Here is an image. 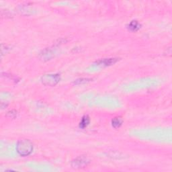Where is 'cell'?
<instances>
[{
  "mask_svg": "<svg viewBox=\"0 0 172 172\" xmlns=\"http://www.w3.org/2000/svg\"><path fill=\"white\" fill-rule=\"evenodd\" d=\"M41 57L43 60H49L53 57L52 52L49 49H45L43 53H41Z\"/></svg>",
  "mask_w": 172,
  "mask_h": 172,
  "instance_id": "8992f818",
  "label": "cell"
},
{
  "mask_svg": "<svg viewBox=\"0 0 172 172\" xmlns=\"http://www.w3.org/2000/svg\"><path fill=\"white\" fill-rule=\"evenodd\" d=\"M89 162V161L87 157L83 156H81L76 158L75 159H74L73 161H72L71 165L73 167L76 168V169H79V168L85 167V166L87 165Z\"/></svg>",
  "mask_w": 172,
  "mask_h": 172,
  "instance_id": "3957f363",
  "label": "cell"
},
{
  "mask_svg": "<svg viewBox=\"0 0 172 172\" xmlns=\"http://www.w3.org/2000/svg\"><path fill=\"white\" fill-rule=\"evenodd\" d=\"M16 151L20 156H28L31 154L33 151V144L30 140L22 139L17 143Z\"/></svg>",
  "mask_w": 172,
  "mask_h": 172,
  "instance_id": "6da1fadb",
  "label": "cell"
},
{
  "mask_svg": "<svg viewBox=\"0 0 172 172\" xmlns=\"http://www.w3.org/2000/svg\"><path fill=\"white\" fill-rule=\"evenodd\" d=\"M122 118L120 117H115L112 120V127L115 128V129H118V128L120 127V126L122 125Z\"/></svg>",
  "mask_w": 172,
  "mask_h": 172,
  "instance_id": "ba28073f",
  "label": "cell"
},
{
  "mask_svg": "<svg viewBox=\"0 0 172 172\" xmlns=\"http://www.w3.org/2000/svg\"><path fill=\"white\" fill-rule=\"evenodd\" d=\"M91 79H79L76 80V81L74 82V83L76 84V85H77V84H81V83H87V82H88L90 81Z\"/></svg>",
  "mask_w": 172,
  "mask_h": 172,
  "instance_id": "9c48e42d",
  "label": "cell"
},
{
  "mask_svg": "<svg viewBox=\"0 0 172 172\" xmlns=\"http://www.w3.org/2000/svg\"><path fill=\"white\" fill-rule=\"evenodd\" d=\"M118 61V59H104L102 60L98 61L96 62V63L98 65L102 66H109L111 65L112 64H114Z\"/></svg>",
  "mask_w": 172,
  "mask_h": 172,
  "instance_id": "277c9868",
  "label": "cell"
},
{
  "mask_svg": "<svg viewBox=\"0 0 172 172\" xmlns=\"http://www.w3.org/2000/svg\"><path fill=\"white\" fill-rule=\"evenodd\" d=\"M141 27V24L136 20H133L130 22V24L128 26V28L131 31H137Z\"/></svg>",
  "mask_w": 172,
  "mask_h": 172,
  "instance_id": "5b68a950",
  "label": "cell"
},
{
  "mask_svg": "<svg viewBox=\"0 0 172 172\" xmlns=\"http://www.w3.org/2000/svg\"><path fill=\"white\" fill-rule=\"evenodd\" d=\"M60 81V76L57 74L55 75H46L42 77V82L44 85L54 86L57 85Z\"/></svg>",
  "mask_w": 172,
  "mask_h": 172,
  "instance_id": "7a4b0ae2",
  "label": "cell"
},
{
  "mask_svg": "<svg viewBox=\"0 0 172 172\" xmlns=\"http://www.w3.org/2000/svg\"><path fill=\"white\" fill-rule=\"evenodd\" d=\"M89 122H90V120H89V118L88 116H84L82 119L81 120L79 123V127L81 128V129H84L86 127H87L88 125L89 124Z\"/></svg>",
  "mask_w": 172,
  "mask_h": 172,
  "instance_id": "52a82bcc",
  "label": "cell"
}]
</instances>
